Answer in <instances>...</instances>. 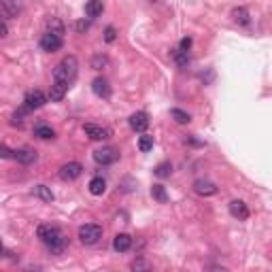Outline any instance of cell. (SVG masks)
I'll use <instances>...</instances> for the list:
<instances>
[{
	"mask_svg": "<svg viewBox=\"0 0 272 272\" xmlns=\"http://www.w3.org/2000/svg\"><path fill=\"white\" fill-rule=\"evenodd\" d=\"M0 253H2V242H0Z\"/></svg>",
	"mask_w": 272,
	"mask_h": 272,
	"instance_id": "obj_35",
	"label": "cell"
},
{
	"mask_svg": "<svg viewBox=\"0 0 272 272\" xmlns=\"http://www.w3.org/2000/svg\"><path fill=\"white\" fill-rule=\"evenodd\" d=\"M107 64H109V57L102 54L94 55V60H91V68H94V71H102V68H107Z\"/></svg>",
	"mask_w": 272,
	"mask_h": 272,
	"instance_id": "obj_27",
	"label": "cell"
},
{
	"mask_svg": "<svg viewBox=\"0 0 272 272\" xmlns=\"http://www.w3.org/2000/svg\"><path fill=\"white\" fill-rule=\"evenodd\" d=\"M232 17L238 26H249V21H251V15H249V11L245 7H236L232 11Z\"/></svg>",
	"mask_w": 272,
	"mask_h": 272,
	"instance_id": "obj_18",
	"label": "cell"
},
{
	"mask_svg": "<svg viewBox=\"0 0 272 272\" xmlns=\"http://www.w3.org/2000/svg\"><path fill=\"white\" fill-rule=\"evenodd\" d=\"M170 117L177 121V124H189L192 121V117H189V113H185V111H181V109H172L170 111Z\"/></svg>",
	"mask_w": 272,
	"mask_h": 272,
	"instance_id": "obj_25",
	"label": "cell"
},
{
	"mask_svg": "<svg viewBox=\"0 0 272 272\" xmlns=\"http://www.w3.org/2000/svg\"><path fill=\"white\" fill-rule=\"evenodd\" d=\"M9 34V26H7V19L4 17H0V38H4Z\"/></svg>",
	"mask_w": 272,
	"mask_h": 272,
	"instance_id": "obj_32",
	"label": "cell"
},
{
	"mask_svg": "<svg viewBox=\"0 0 272 272\" xmlns=\"http://www.w3.org/2000/svg\"><path fill=\"white\" fill-rule=\"evenodd\" d=\"M189 47H192V38H189V36L181 38V43H179V51H183V54H189Z\"/></svg>",
	"mask_w": 272,
	"mask_h": 272,
	"instance_id": "obj_31",
	"label": "cell"
},
{
	"mask_svg": "<svg viewBox=\"0 0 272 272\" xmlns=\"http://www.w3.org/2000/svg\"><path fill=\"white\" fill-rule=\"evenodd\" d=\"M113 249L117 253H126L132 249V236L130 234H117L113 238Z\"/></svg>",
	"mask_w": 272,
	"mask_h": 272,
	"instance_id": "obj_13",
	"label": "cell"
},
{
	"mask_svg": "<svg viewBox=\"0 0 272 272\" xmlns=\"http://www.w3.org/2000/svg\"><path fill=\"white\" fill-rule=\"evenodd\" d=\"M47 32H51V34H57V36H62V38H64V24H62V21L60 19H55V17H54V19H49L47 21Z\"/></svg>",
	"mask_w": 272,
	"mask_h": 272,
	"instance_id": "obj_22",
	"label": "cell"
},
{
	"mask_svg": "<svg viewBox=\"0 0 272 272\" xmlns=\"http://www.w3.org/2000/svg\"><path fill=\"white\" fill-rule=\"evenodd\" d=\"M151 196H153V200L160 202V204H166V202H168V192H166V187L160 183L151 187Z\"/></svg>",
	"mask_w": 272,
	"mask_h": 272,
	"instance_id": "obj_20",
	"label": "cell"
},
{
	"mask_svg": "<svg viewBox=\"0 0 272 272\" xmlns=\"http://www.w3.org/2000/svg\"><path fill=\"white\" fill-rule=\"evenodd\" d=\"M77 236H79V240L83 242V245L91 247V245H96V242L102 238V228L98 223H85V225H81L79 228Z\"/></svg>",
	"mask_w": 272,
	"mask_h": 272,
	"instance_id": "obj_3",
	"label": "cell"
},
{
	"mask_svg": "<svg viewBox=\"0 0 272 272\" xmlns=\"http://www.w3.org/2000/svg\"><path fill=\"white\" fill-rule=\"evenodd\" d=\"M153 175H155V177H160V179L170 177V175H172V164H170V162H162V164L155 166Z\"/></svg>",
	"mask_w": 272,
	"mask_h": 272,
	"instance_id": "obj_23",
	"label": "cell"
},
{
	"mask_svg": "<svg viewBox=\"0 0 272 272\" xmlns=\"http://www.w3.org/2000/svg\"><path fill=\"white\" fill-rule=\"evenodd\" d=\"M77 73H79V62L74 55H66L57 62V66L54 68V81L57 83H64L71 88L73 81L77 79Z\"/></svg>",
	"mask_w": 272,
	"mask_h": 272,
	"instance_id": "obj_2",
	"label": "cell"
},
{
	"mask_svg": "<svg viewBox=\"0 0 272 272\" xmlns=\"http://www.w3.org/2000/svg\"><path fill=\"white\" fill-rule=\"evenodd\" d=\"M130 268H132V272H151V264H149L145 257H136Z\"/></svg>",
	"mask_w": 272,
	"mask_h": 272,
	"instance_id": "obj_24",
	"label": "cell"
},
{
	"mask_svg": "<svg viewBox=\"0 0 272 272\" xmlns=\"http://www.w3.org/2000/svg\"><path fill=\"white\" fill-rule=\"evenodd\" d=\"M230 215L236 217L238 221H245V219H249V206L242 200H232L230 202Z\"/></svg>",
	"mask_w": 272,
	"mask_h": 272,
	"instance_id": "obj_11",
	"label": "cell"
},
{
	"mask_svg": "<svg viewBox=\"0 0 272 272\" xmlns=\"http://www.w3.org/2000/svg\"><path fill=\"white\" fill-rule=\"evenodd\" d=\"M81 172H83V166L79 164V162H68V164H64L60 168V172H57V177L62 179V181H74V179L81 177Z\"/></svg>",
	"mask_w": 272,
	"mask_h": 272,
	"instance_id": "obj_6",
	"label": "cell"
},
{
	"mask_svg": "<svg viewBox=\"0 0 272 272\" xmlns=\"http://www.w3.org/2000/svg\"><path fill=\"white\" fill-rule=\"evenodd\" d=\"M83 130H85V134H88L91 141H107V138L111 136V130L102 128V126H96V124H85Z\"/></svg>",
	"mask_w": 272,
	"mask_h": 272,
	"instance_id": "obj_8",
	"label": "cell"
},
{
	"mask_svg": "<svg viewBox=\"0 0 272 272\" xmlns=\"http://www.w3.org/2000/svg\"><path fill=\"white\" fill-rule=\"evenodd\" d=\"M13 149H9L7 145H0V160H13Z\"/></svg>",
	"mask_w": 272,
	"mask_h": 272,
	"instance_id": "obj_29",
	"label": "cell"
},
{
	"mask_svg": "<svg viewBox=\"0 0 272 272\" xmlns=\"http://www.w3.org/2000/svg\"><path fill=\"white\" fill-rule=\"evenodd\" d=\"M117 160H119V153L115 151L113 147H102V149H98V151H94V162L100 166H111Z\"/></svg>",
	"mask_w": 272,
	"mask_h": 272,
	"instance_id": "obj_5",
	"label": "cell"
},
{
	"mask_svg": "<svg viewBox=\"0 0 272 272\" xmlns=\"http://www.w3.org/2000/svg\"><path fill=\"white\" fill-rule=\"evenodd\" d=\"M102 11H104V4L100 2V0H91V2L85 4V15H88L90 19H94V17L102 15Z\"/></svg>",
	"mask_w": 272,
	"mask_h": 272,
	"instance_id": "obj_19",
	"label": "cell"
},
{
	"mask_svg": "<svg viewBox=\"0 0 272 272\" xmlns=\"http://www.w3.org/2000/svg\"><path fill=\"white\" fill-rule=\"evenodd\" d=\"M40 47H43V51H60L62 47H64V38L57 36V34H51V32H45L43 36H40Z\"/></svg>",
	"mask_w": 272,
	"mask_h": 272,
	"instance_id": "obj_7",
	"label": "cell"
},
{
	"mask_svg": "<svg viewBox=\"0 0 272 272\" xmlns=\"http://www.w3.org/2000/svg\"><path fill=\"white\" fill-rule=\"evenodd\" d=\"M47 104V96L43 94L40 90H30L24 98V109L26 111H36V109L45 107Z\"/></svg>",
	"mask_w": 272,
	"mask_h": 272,
	"instance_id": "obj_4",
	"label": "cell"
},
{
	"mask_svg": "<svg viewBox=\"0 0 272 272\" xmlns=\"http://www.w3.org/2000/svg\"><path fill=\"white\" fill-rule=\"evenodd\" d=\"M21 11V4L19 2H9V0H2L0 2V17H4V15H17Z\"/></svg>",
	"mask_w": 272,
	"mask_h": 272,
	"instance_id": "obj_17",
	"label": "cell"
},
{
	"mask_svg": "<svg viewBox=\"0 0 272 272\" xmlns=\"http://www.w3.org/2000/svg\"><path fill=\"white\" fill-rule=\"evenodd\" d=\"M91 91L98 96V98H111V85H109V81L104 79V77H98L91 81Z\"/></svg>",
	"mask_w": 272,
	"mask_h": 272,
	"instance_id": "obj_10",
	"label": "cell"
},
{
	"mask_svg": "<svg viewBox=\"0 0 272 272\" xmlns=\"http://www.w3.org/2000/svg\"><path fill=\"white\" fill-rule=\"evenodd\" d=\"M88 187H90V194L91 196H102L104 192H107V181H104L102 177H94L90 181Z\"/></svg>",
	"mask_w": 272,
	"mask_h": 272,
	"instance_id": "obj_16",
	"label": "cell"
},
{
	"mask_svg": "<svg viewBox=\"0 0 272 272\" xmlns=\"http://www.w3.org/2000/svg\"><path fill=\"white\" fill-rule=\"evenodd\" d=\"M34 196H38L43 202H54V198H55L54 192H51L47 185H36V187H34Z\"/></svg>",
	"mask_w": 272,
	"mask_h": 272,
	"instance_id": "obj_21",
	"label": "cell"
},
{
	"mask_svg": "<svg viewBox=\"0 0 272 272\" xmlns=\"http://www.w3.org/2000/svg\"><path fill=\"white\" fill-rule=\"evenodd\" d=\"M194 192L198 196H215L217 194V185L211 183V181H202V179H198V181L194 183Z\"/></svg>",
	"mask_w": 272,
	"mask_h": 272,
	"instance_id": "obj_12",
	"label": "cell"
},
{
	"mask_svg": "<svg viewBox=\"0 0 272 272\" xmlns=\"http://www.w3.org/2000/svg\"><path fill=\"white\" fill-rule=\"evenodd\" d=\"M138 149H141L143 153H149L153 149V136L149 134H143L141 138H138Z\"/></svg>",
	"mask_w": 272,
	"mask_h": 272,
	"instance_id": "obj_26",
	"label": "cell"
},
{
	"mask_svg": "<svg viewBox=\"0 0 272 272\" xmlns=\"http://www.w3.org/2000/svg\"><path fill=\"white\" fill-rule=\"evenodd\" d=\"M24 272H43V268H40L38 264H30V266H26Z\"/></svg>",
	"mask_w": 272,
	"mask_h": 272,
	"instance_id": "obj_34",
	"label": "cell"
},
{
	"mask_svg": "<svg viewBox=\"0 0 272 272\" xmlns=\"http://www.w3.org/2000/svg\"><path fill=\"white\" fill-rule=\"evenodd\" d=\"M74 28H77V32H85V30L90 28V21L81 19V21H77V24H74Z\"/></svg>",
	"mask_w": 272,
	"mask_h": 272,
	"instance_id": "obj_33",
	"label": "cell"
},
{
	"mask_svg": "<svg viewBox=\"0 0 272 272\" xmlns=\"http://www.w3.org/2000/svg\"><path fill=\"white\" fill-rule=\"evenodd\" d=\"M128 124H130V128L134 130V132H145V130L149 128V115L145 113V111H138L134 115H130Z\"/></svg>",
	"mask_w": 272,
	"mask_h": 272,
	"instance_id": "obj_9",
	"label": "cell"
},
{
	"mask_svg": "<svg viewBox=\"0 0 272 272\" xmlns=\"http://www.w3.org/2000/svg\"><path fill=\"white\" fill-rule=\"evenodd\" d=\"M36 236L51 253H55V255H62L68 247V236L64 234V230L57 228V225L40 223L36 228Z\"/></svg>",
	"mask_w": 272,
	"mask_h": 272,
	"instance_id": "obj_1",
	"label": "cell"
},
{
	"mask_svg": "<svg viewBox=\"0 0 272 272\" xmlns=\"http://www.w3.org/2000/svg\"><path fill=\"white\" fill-rule=\"evenodd\" d=\"M115 38H117V30H115L113 26H109L107 30H104V40H107V43H113Z\"/></svg>",
	"mask_w": 272,
	"mask_h": 272,
	"instance_id": "obj_30",
	"label": "cell"
},
{
	"mask_svg": "<svg viewBox=\"0 0 272 272\" xmlns=\"http://www.w3.org/2000/svg\"><path fill=\"white\" fill-rule=\"evenodd\" d=\"M34 136L40 138V141H49V138L55 136V130L47 124H36L34 126Z\"/></svg>",
	"mask_w": 272,
	"mask_h": 272,
	"instance_id": "obj_15",
	"label": "cell"
},
{
	"mask_svg": "<svg viewBox=\"0 0 272 272\" xmlns=\"http://www.w3.org/2000/svg\"><path fill=\"white\" fill-rule=\"evenodd\" d=\"M221 272H223V270H221Z\"/></svg>",
	"mask_w": 272,
	"mask_h": 272,
	"instance_id": "obj_36",
	"label": "cell"
},
{
	"mask_svg": "<svg viewBox=\"0 0 272 272\" xmlns=\"http://www.w3.org/2000/svg\"><path fill=\"white\" fill-rule=\"evenodd\" d=\"M13 160H17L19 164L28 166V164H32V162H36V153H34L32 149H19V151L13 153Z\"/></svg>",
	"mask_w": 272,
	"mask_h": 272,
	"instance_id": "obj_14",
	"label": "cell"
},
{
	"mask_svg": "<svg viewBox=\"0 0 272 272\" xmlns=\"http://www.w3.org/2000/svg\"><path fill=\"white\" fill-rule=\"evenodd\" d=\"M172 57H175L177 66H181V68L189 64V54H183V51H179V49H175V54H172Z\"/></svg>",
	"mask_w": 272,
	"mask_h": 272,
	"instance_id": "obj_28",
	"label": "cell"
}]
</instances>
